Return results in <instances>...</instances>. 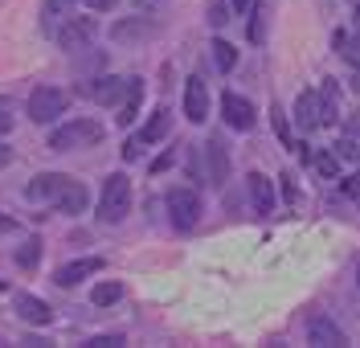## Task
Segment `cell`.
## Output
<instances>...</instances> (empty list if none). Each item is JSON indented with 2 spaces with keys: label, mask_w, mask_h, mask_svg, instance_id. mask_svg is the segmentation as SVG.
<instances>
[{
  "label": "cell",
  "mask_w": 360,
  "mask_h": 348,
  "mask_svg": "<svg viewBox=\"0 0 360 348\" xmlns=\"http://www.w3.org/2000/svg\"><path fill=\"white\" fill-rule=\"evenodd\" d=\"M127 209H131V181H127L123 172H111V176L103 181V197H98V221L119 226V221L127 217Z\"/></svg>",
  "instance_id": "6da1fadb"
},
{
  "label": "cell",
  "mask_w": 360,
  "mask_h": 348,
  "mask_svg": "<svg viewBox=\"0 0 360 348\" xmlns=\"http://www.w3.org/2000/svg\"><path fill=\"white\" fill-rule=\"evenodd\" d=\"M98 139H103V123H94V119H70L62 127H53L49 148L53 152H74V148H90Z\"/></svg>",
  "instance_id": "7a4b0ae2"
},
{
  "label": "cell",
  "mask_w": 360,
  "mask_h": 348,
  "mask_svg": "<svg viewBox=\"0 0 360 348\" xmlns=\"http://www.w3.org/2000/svg\"><path fill=\"white\" fill-rule=\"evenodd\" d=\"M164 205H168V221H172L180 233L193 230V226L201 221V197H197L193 188H168Z\"/></svg>",
  "instance_id": "3957f363"
},
{
  "label": "cell",
  "mask_w": 360,
  "mask_h": 348,
  "mask_svg": "<svg viewBox=\"0 0 360 348\" xmlns=\"http://www.w3.org/2000/svg\"><path fill=\"white\" fill-rule=\"evenodd\" d=\"M66 91H58V86H37V91L29 94V119L33 123H53L58 115H66Z\"/></svg>",
  "instance_id": "277c9868"
},
{
  "label": "cell",
  "mask_w": 360,
  "mask_h": 348,
  "mask_svg": "<svg viewBox=\"0 0 360 348\" xmlns=\"http://www.w3.org/2000/svg\"><path fill=\"white\" fill-rule=\"evenodd\" d=\"M94 33H98L94 17H74V13H70L53 37H58V46L66 49V53H78V49H86L90 41H94Z\"/></svg>",
  "instance_id": "5b68a950"
},
{
  "label": "cell",
  "mask_w": 360,
  "mask_h": 348,
  "mask_svg": "<svg viewBox=\"0 0 360 348\" xmlns=\"http://www.w3.org/2000/svg\"><path fill=\"white\" fill-rule=\"evenodd\" d=\"M66 185H70L66 172H37V176L29 181V188H25V197H29V201H45V205H53Z\"/></svg>",
  "instance_id": "8992f818"
},
{
  "label": "cell",
  "mask_w": 360,
  "mask_h": 348,
  "mask_svg": "<svg viewBox=\"0 0 360 348\" xmlns=\"http://www.w3.org/2000/svg\"><path fill=\"white\" fill-rule=\"evenodd\" d=\"M127 86H131V78H115V74H107V78H94L90 86H82V94H90V98L103 103V107H119L123 94H127Z\"/></svg>",
  "instance_id": "52a82bcc"
},
{
  "label": "cell",
  "mask_w": 360,
  "mask_h": 348,
  "mask_svg": "<svg viewBox=\"0 0 360 348\" xmlns=\"http://www.w3.org/2000/svg\"><path fill=\"white\" fill-rule=\"evenodd\" d=\"M221 115L233 131H250V127H254V107H250V98H242V94H233V91L221 94Z\"/></svg>",
  "instance_id": "ba28073f"
},
{
  "label": "cell",
  "mask_w": 360,
  "mask_h": 348,
  "mask_svg": "<svg viewBox=\"0 0 360 348\" xmlns=\"http://www.w3.org/2000/svg\"><path fill=\"white\" fill-rule=\"evenodd\" d=\"M319 123H323V98L315 91H303L295 98V127L299 131H315Z\"/></svg>",
  "instance_id": "9c48e42d"
},
{
  "label": "cell",
  "mask_w": 360,
  "mask_h": 348,
  "mask_svg": "<svg viewBox=\"0 0 360 348\" xmlns=\"http://www.w3.org/2000/svg\"><path fill=\"white\" fill-rule=\"evenodd\" d=\"M184 119L188 123H205L209 119V91H205V82L197 74L184 82Z\"/></svg>",
  "instance_id": "30bf717a"
},
{
  "label": "cell",
  "mask_w": 360,
  "mask_h": 348,
  "mask_svg": "<svg viewBox=\"0 0 360 348\" xmlns=\"http://www.w3.org/2000/svg\"><path fill=\"white\" fill-rule=\"evenodd\" d=\"M98 271H103V258H74V262H66V266L53 271V283H58V287H78L82 278L98 275Z\"/></svg>",
  "instance_id": "8fae6325"
},
{
  "label": "cell",
  "mask_w": 360,
  "mask_h": 348,
  "mask_svg": "<svg viewBox=\"0 0 360 348\" xmlns=\"http://www.w3.org/2000/svg\"><path fill=\"white\" fill-rule=\"evenodd\" d=\"M307 340H311V344H323V348H344L348 344V336L340 332V324L328 320V316H315L311 324H307Z\"/></svg>",
  "instance_id": "7c38bea8"
},
{
  "label": "cell",
  "mask_w": 360,
  "mask_h": 348,
  "mask_svg": "<svg viewBox=\"0 0 360 348\" xmlns=\"http://www.w3.org/2000/svg\"><path fill=\"white\" fill-rule=\"evenodd\" d=\"M205 160H209V185L221 188L225 181H229V156H225L221 139H209V143H205Z\"/></svg>",
  "instance_id": "4fadbf2b"
},
{
  "label": "cell",
  "mask_w": 360,
  "mask_h": 348,
  "mask_svg": "<svg viewBox=\"0 0 360 348\" xmlns=\"http://www.w3.org/2000/svg\"><path fill=\"white\" fill-rule=\"evenodd\" d=\"M17 316H21L25 324H33V328L53 324V311H49V303H41L37 295H17Z\"/></svg>",
  "instance_id": "5bb4252c"
},
{
  "label": "cell",
  "mask_w": 360,
  "mask_h": 348,
  "mask_svg": "<svg viewBox=\"0 0 360 348\" xmlns=\"http://www.w3.org/2000/svg\"><path fill=\"white\" fill-rule=\"evenodd\" d=\"M246 188H250V201H254V213H274V188H270V176L250 172Z\"/></svg>",
  "instance_id": "9a60e30c"
},
{
  "label": "cell",
  "mask_w": 360,
  "mask_h": 348,
  "mask_svg": "<svg viewBox=\"0 0 360 348\" xmlns=\"http://www.w3.org/2000/svg\"><path fill=\"white\" fill-rule=\"evenodd\" d=\"M86 201H90V197H86V185L70 176V185L62 188V197L53 201V209H58V213H70V217H74V213H82V209H86Z\"/></svg>",
  "instance_id": "2e32d148"
},
{
  "label": "cell",
  "mask_w": 360,
  "mask_h": 348,
  "mask_svg": "<svg viewBox=\"0 0 360 348\" xmlns=\"http://www.w3.org/2000/svg\"><path fill=\"white\" fill-rule=\"evenodd\" d=\"M139 103H143V82L139 78H131V86H127V94H123V103H119V127H127L135 115H139Z\"/></svg>",
  "instance_id": "e0dca14e"
},
{
  "label": "cell",
  "mask_w": 360,
  "mask_h": 348,
  "mask_svg": "<svg viewBox=\"0 0 360 348\" xmlns=\"http://www.w3.org/2000/svg\"><path fill=\"white\" fill-rule=\"evenodd\" d=\"M168 127H172V115H168V111L160 107V111H152V119L143 123V131H139L135 139H139V143H156V139L168 136Z\"/></svg>",
  "instance_id": "ac0fdd59"
},
{
  "label": "cell",
  "mask_w": 360,
  "mask_h": 348,
  "mask_svg": "<svg viewBox=\"0 0 360 348\" xmlns=\"http://www.w3.org/2000/svg\"><path fill=\"white\" fill-rule=\"evenodd\" d=\"M70 4H74V0H45V8H41L45 33H58V29H62V21L70 17Z\"/></svg>",
  "instance_id": "d6986e66"
},
{
  "label": "cell",
  "mask_w": 360,
  "mask_h": 348,
  "mask_svg": "<svg viewBox=\"0 0 360 348\" xmlns=\"http://www.w3.org/2000/svg\"><path fill=\"white\" fill-rule=\"evenodd\" d=\"M336 53L360 66V29H356V33H344V29H340V33H336Z\"/></svg>",
  "instance_id": "ffe728a7"
},
{
  "label": "cell",
  "mask_w": 360,
  "mask_h": 348,
  "mask_svg": "<svg viewBox=\"0 0 360 348\" xmlns=\"http://www.w3.org/2000/svg\"><path fill=\"white\" fill-rule=\"evenodd\" d=\"M90 299H94V307H111V303L123 299V287H119V283H98V287L90 291Z\"/></svg>",
  "instance_id": "44dd1931"
},
{
  "label": "cell",
  "mask_w": 360,
  "mask_h": 348,
  "mask_svg": "<svg viewBox=\"0 0 360 348\" xmlns=\"http://www.w3.org/2000/svg\"><path fill=\"white\" fill-rule=\"evenodd\" d=\"M311 168L319 172V176L336 181V176H340V160H336V152H315V156H311Z\"/></svg>",
  "instance_id": "7402d4cb"
},
{
  "label": "cell",
  "mask_w": 360,
  "mask_h": 348,
  "mask_svg": "<svg viewBox=\"0 0 360 348\" xmlns=\"http://www.w3.org/2000/svg\"><path fill=\"white\" fill-rule=\"evenodd\" d=\"M115 41H127V37H143V33H152V21H119L111 29Z\"/></svg>",
  "instance_id": "603a6c76"
},
{
  "label": "cell",
  "mask_w": 360,
  "mask_h": 348,
  "mask_svg": "<svg viewBox=\"0 0 360 348\" xmlns=\"http://www.w3.org/2000/svg\"><path fill=\"white\" fill-rule=\"evenodd\" d=\"M213 62H217V70L229 74V70L238 66V49L229 46V41H213Z\"/></svg>",
  "instance_id": "cb8c5ba5"
},
{
  "label": "cell",
  "mask_w": 360,
  "mask_h": 348,
  "mask_svg": "<svg viewBox=\"0 0 360 348\" xmlns=\"http://www.w3.org/2000/svg\"><path fill=\"white\" fill-rule=\"evenodd\" d=\"M17 262H21L25 271H33V266L41 262V242H37V238H33V242H25L21 250H17Z\"/></svg>",
  "instance_id": "d4e9b609"
},
{
  "label": "cell",
  "mask_w": 360,
  "mask_h": 348,
  "mask_svg": "<svg viewBox=\"0 0 360 348\" xmlns=\"http://www.w3.org/2000/svg\"><path fill=\"white\" fill-rule=\"evenodd\" d=\"M336 156H344V160H356V164H360V139L344 131V139L336 143Z\"/></svg>",
  "instance_id": "484cf974"
},
{
  "label": "cell",
  "mask_w": 360,
  "mask_h": 348,
  "mask_svg": "<svg viewBox=\"0 0 360 348\" xmlns=\"http://www.w3.org/2000/svg\"><path fill=\"white\" fill-rule=\"evenodd\" d=\"M270 115H274V136L283 139V148H287V143H291V123H287V115H283V107H274Z\"/></svg>",
  "instance_id": "4316f807"
},
{
  "label": "cell",
  "mask_w": 360,
  "mask_h": 348,
  "mask_svg": "<svg viewBox=\"0 0 360 348\" xmlns=\"http://www.w3.org/2000/svg\"><path fill=\"white\" fill-rule=\"evenodd\" d=\"M8 131H13V103L0 98V136H8Z\"/></svg>",
  "instance_id": "83f0119b"
},
{
  "label": "cell",
  "mask_w": 360,
  "mask_h": 348,
  "mask_svg": "<svg viewBox=\"0 0 360 348\" xmlns=\"http://www.w3.org/2000/svg\"><path fill=\"white\" fill-rule=\"evenodd\" d=\"M123 344V336H94L90 340V348H119Z\"/></svg>",
  "instance_id": "f1b7e54d"
},
{
  "label": "cell",
  "mask_w": 360,
  "mask_h": 348,
  "mask_svg": "<svg viewBox=\"0 0 360 348\" xmlns=\"http://www.w3.org/2000/svg\"><path fill=\"white\" fill-rule=\"evenodd\" d=\"M82 4H86L90 13H111V8L119 4V0H82Z\"/></svg>",
  "instance_id": "f546056e"
},
{
  "label": "cell",
  "mask_w": 360,
  "mask_h": 348,
  "mask_svg": "<svg viewBox=\"0 0 360 348\" xmlns=\"http://www.w3.org/2000/svg\"><path fill=\"white\" fill-rule=\"evenodd\" d=\"M344 131L360 139V111H348V119H344Z\"/></svg>",
  "instance_id": "4dcf8cb0"
},
{
  "label": "cell",
  "mask_w": 360,
  "mask_h": 348,
  "mask_svg": "<svg viewBox=\"0 0 360 348\" xmlns=\"http://www.w3.org/2000/svg\"><path fill=\"white\" fill-rule=\"evenodd\" d=\"M209 21L225 25V21H229V8H225V4H213V8H209Z\"/></svg>",
  "instance_id": "1f68e13d"
},
{
  "label": "cell",
  "mask_w": 360,
  "mask_h": 348,
  "mask_svg": "<svg viewBox=\"0 0 360 348\" xmlns=\"http://www.w3.org/2000/svg\"><path fill=\"white\" fill-rule=\"evenodd\" d=\"M340 188H344L348 197H356V201H360V176H348V181H344Z\"/></svg>",
  "instance_id": "d6a6232c"
},
{
  "label": "cell",
  "mask_w": 360,
  "mask_h": 348,
  "mask_svg": "<svg viewBox=\"0 0 360 348\" xmlns=\"http://www.w3.org/2000/svg\"><path fill=\"white\" fill-rule=\"evenodd\" d=\"M17 230V221H13V217H4V213H0V233H13Z\"/></svg>",
  "instance_id": "836d02e7"
},
{
  "label": "cell",
  "mask_w": 360,
  "mask_h": 348,
  "mask_svg": "<svg viewBox=\"0 0 360 348\" xmlns=\"http://www.w3.org/2000/svg\"><path fill=\"white\" fill-rule=\"evenodd\" d=\"M8 164H13V148H4V143H0V168H8Z\"/></svg>",
  "instance_id": "e575fe53"
},
{
  "label": "cell",
  "mask_w": 360,
  "mask_h": 348,
  "mask_svg": "<svg viewBox=\"0 0 360 348\" xmlns=\"http://www.w3.org/2000/svg\"><path fill=\"white\" fill-rule=\"evenodd\" d=\"M229 4H233L238 13H246V8H250V4H254V0H229Z\"/></svg>",
  "instance_id": "d590c367"
},
{
  "label": "cell",
  "mask_w": 360,
  "mask_h": 348,
  "mask_svg": "<svg viewBox=\"0 0 360 348\" xmlns=\"http://www.w3.org/2000/svg\"><path fill=\"white\" fill-rule=\"evenodd\" d=\"M356 29H360V4H356Z\"/></svg>",
  "instance_id": "8d00e7d4"
},
{
  "label": "cell",
  "mask_w": 360,
  "mask_h": 348,
  "mask_svg": "<svg viewBox=\"0 0 360 348\" xmlns=\"http://www.w3.org/2000/svg\"><path fill=\"white\" fill-rule=\"evenodd\" d=\"M352 86H356V91H360V74H356V82H352Z\"/></svg>",
  "instance_id": "74e56055"
},
{
  "label": "cell",
  "mask_w": 360,
  "mask_h": 348,
  "mask_svg": "<svg viewBox=\"0 0 360 348\" xmlns=\"http://www.w3.org/2000/svg\"><path fill=\"white\" fill-rule=\"evenodd\" d=\"M356 287H360V266H356Z\"/></svg>",
  "instance_id": "f35d334b"
}]
</instances>
